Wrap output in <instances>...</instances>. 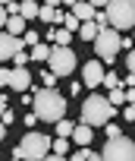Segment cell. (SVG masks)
<instances>
[{"label":"cell","instance_id":"cell-1","mask_svg":"<svg viewBox=\"0 0 135 161\" xmlns=\"http://www.w3.org/2000/svg\"><path fill=\"white\" fill-rule=\"evenodd\" d=\"M32 108H35L32 114L47 123H57L66 117V98L57 89H32Z\"/></svg>","mask_w":135,"mask_h":161},{"label":"cell","instance_id":"cell-2","mask_svg":"<svg viewBox=\"0 0 135 161\" xmlns=\"http://www.w3.org/2000/svg\"><path fill=\"white\" fill-rule=\"evenodd\" d=\"M113 114H116V108H110L107 95L91 92V95L82 101V123H88V126H104V123L113 120Z\"/></svg>","mask_w":135,"mask_h":161},{"label":"cell","instance_id":"cell-3","mask_svg":"<svg viewBox=\"0 0 135 161\" xmlns=\"http://www.w3.org/2000/svg\"><path fill=\"white\" fill-rule=\"evenodd\" d=\"M104 16L113 32H129L135 25V0H107Z\"/></svg>","mask_w":135,"mask_h":161},{"label":"cell","instance_id":"cell-4","mask_svg":"<svg viewBox=\"0 0 135 161\" xmlns=\"http://www.w3.org/2000/svg\"><path fill=\"white\" fill-rule=\"evenodd\" d=\"M47 152H50V139L44 133H25L22 142L13 148V155L22 158V161H41Z\"/></svg>","mask_w":135,"mask_h":161},{"label":"cell","instance_id":"cell-5","mask_svg":"<svg viewBox=\"0 0 135 161\" xmlns=\"http://www.w3.org/2000/svg\"><path fill=\"white\" fill-rule=\"evenodd\" d=\"M94 57L101 60V63H113L116 57H119V32H113L110 25H104V29H98V35H94Z\"/></svg>","mask_w":135,"mask_h":161},{"label":"cell","instance_id":"cell-6","mask_svg":"<svg viewBox=\"0 0 135 161\" xmlns=\"http://www.w3.org/2000/svg\"><path fill=\"white\" fill-rule=\"evenodd\" d=\"M47 66H50V73H53L57 79H60V76H72V69H76V51H72V47H57V44H50Z\"/></svg>","mask_w":135,"mask_h":161},{"label":"cell","instance_id":"cell-7","mask_svg":"<svg viewBox=\"0 0 135 161\" xmlns=\"http://www.w3.org/2000/svg\"><path fill=\"white\" fill-rule=\"evenodd\" d=\"M101 161H135V142L126 136L107 139V145L101 148Z\"/></svg>","mask_w":135,"mask_h":161},{"label":"cell","instance_id":"cell-8","mask_svg":"<svg viewBox=\"0 0 135 161\" xmlns=\"http://www.w3.org/2000/svg\"><path fill=\"white\" fill-rule=\"evenodd\" d=\"M101 79H104V63L94 57V60H88L85 66H82V86H88V89H101Z\"/></svg>","mask_w":135,"mask_h":161},{"label":"cell","instance_id":"cell-9","mask_svg":"<svg viewBox=\"0 0 135 161\" xmlns=\"http://www.w3.org/2000/svg\"><path fill=\"white\" fill-rule=\"evenodd\" d=\"M10 89H16L19 95L32 89V73H28V66H16V69H10Z\"/></svg>","mask_w":135,"mask_h":161},{"label":"cell","instance_id":"cell-10","mask_svg":"<svg viewBox=\"0 0 135 161\" xmlns=\"http://www.w3.org/2000/svg\"><path fill=\"white\" fill-rule=\"evenodd\" d=\"M16 51H22V41H19V38H13V35H7V32H0V63L13 60V54H16Z\"/></svg>","mask_w":135,"mask_h":161},{"label":"cell","instance_id":"cell-11","mask_svg":"<svg viewBox=\"0 0 135 161\" xmlns=\"http://www.w3.org/2000/svg\"><path fill=\"white\" fill-rule=\"evenodd\" d=\"M79 145H91V139H94V126H88V123H79V126H72V133H69Z\"/></svg>","mask_w":135,"mask_h":161},{"label":"cell","instance_id":"cell-12","mask_svg":"<svg viewBox=\"0 0 135 161\" xmlns=\"http://www.w3.org/2000/svg\"><path fill=\"white\" fill-rule=\"evenodd\" d=\"M72 16L79 22H88V19H94V7H88V0H76L72 3Z\"/></svg>","mask_w":135,"mask_h":161},{"label":"cell","instance_id":"cell-13","mask_svg":"<svg viewBox=\"0 0 135 161\" xmlns=\"http://www.w3.org/2000/svg\"><path fill=\"white\" fill-rule=\"evenodd\" d=\"M3 32H7V35H13V38H19V35L25 32V19H22V16H7Z\"/></svg>","mask_w":135,"mask_h":161},{"label":"cell","instance_id":"cell-14","mask_svg":"<svg viewBox=\"0 0 135 161\" xmlns=\"http://www.w3.org/2000/svg\"><path fill=\"white\" fill-rule=\"evenodd\" d=\"M50 41H53L57 47H72V32H69V29H63V25H57Z\"/></svg>","mask_w":135,"mask_h":161},{"label":"cell","instance_id":"cell-15","mask_svg":"<svg viewBox=\"0 0 135 161\" xmlns=\"http://www.w3.org/2000/svg\"><path fill=\"white\" fill-rule=\"evenodd\" d=\"M19 7V16L28 22V19H38V7L41 3H35V0H22V3H16Z\"/></svg>","mask_w":135,"mask_h":161},{"label":"cell","instance_id":"cell-16","mask_svg":"<svg viewBox=\"0 0 135 161\" xmlns=\"http://www.w3.org/2000/svg\"><path fill=\"white\" fill-rule=\"evenodd\" d=\"M47 57H50V44H44V41H38L32 51H28V60H38V63H47Z\"/></svg>","mask_w":135,"mask_h":161},{"label":"cell","instance_id":"cell-17","mask_svg":"<svg viewBox=\"0 0 135 161\" xmlns=\"http://www.w3.org/2000/svg\"><path fill=\"white\" fill-rule=\"evenodd\" d=\"M76 32H79V38H82V41H94V35H98V25L88 19V22H79V29H76Z\"/></svg>","mask_w":135,"mask_h":161},{"label":"cell","instance_id":"cell-18","mask_svg":"<svg viewBox=\"0 0 135 161\" xmlns=\"http://www.w3.org/2000/svg\"><path fill=\"white\" fill-rule=\"evenodd\" d=\"M50 152L53 155H69V139H63V136H57V139H50Z\"/></svg>","mask_w":135,"mask_h":161},{"label":"cell","instance_id":"cell-19","mask_svg":"<svg viewBox=\"0 0 135 161\" xmlns=\"http://www.w3.org/2000/svg\"><path fill=\"white\" fill-rule=\"evenodd\" d=\"M107 101H110V108H116V111H119V108L126 104V92H122V86H119V89H110Z\"/></svg>","mask_w":135,"mask_h":161},{"label":"cell","instance_id":"cell-20","mask_svg":"<svg viewBox=\"0 0 135 161\" xmlns=\"http://www.w3.org/2000/svg\"><path fill=\"white\" fill-rule=\"evenodd\" d=\"M72 126H76V123H72V120H66V117H63V120H57V136H63V139H69Z\"/></svg>","mask_w":135,"mask_h":161},{"label":"cell","instance_id":"cell-21","mask_svg":"<svg viewBox=\"0 0 135 161\" xmlns=\"http://www.w3.org/2000/svg\"><path fill=\"white\" fill-rule=\"evenodd\" d=\"M19 41H22V47H35V44H38V41H41V35H38V32H28V29H25V32H22V38H19Z\"/></svg>","mask_w":135,"mask_h":161},{"label":"cell","instance_id":"cell-22","mask_svg":"<svg viewBox=\"0 0 135 161\" xmlns=\"http://www.w3.org/2000/svg\"><path fill=\"white\" fill-rule=\"evenodd\" d=\"M101 86H104V89H119V73H104Z\"/></svg>","mask_w":135,"mask_h":161},{"label":"cell","instance_id":"cell-23","mask_svg":"<svg viewBox=\"0 0 135 161\" xmlns=\"http://www.w3.org/2000/svg\"><path fill=\"white\" fill-rule=\"evenodd\" d=\"M60 25H63V29H69V32H76V29H79V19H76L72 13H63V22H60Z\"/></svg>","mask_w":135,"mask_h":161},{"label":"cell","instance_id":"cell-24","mask_svg":"<svg viewBox=\"0 0 135 161\" xmlns=\"http://www.w3.org/2000/svg\"><path fill=\"white\" fill-rule=\"evenodd\" d=\"M88 155H91V148H88V145H82L79 152H72V158H66V161H88Z\"/></svg>","mask_w":135,"mask_h":161},{"label":"cell","instance_id":"cell-25","mask_svg":"<svg viewBox=\"0 0 135 161\" xmlns=\"http://www.w3.org/2000/svg\"><path fill=\"white\" fill-rule=\"evenodd\" d=\"M13 63H16V66H28V51H25V47L16 51V54H13Z\"/></svg>","mask_w":135,"mask_h":161},{"label":"cell","instance_id":"cell-26","mask_svg":"<svg viewBox=\"0 0 135 161\" xmlns=\"http://www.w3.org/2000/svg\"><path fill=\"white\" fill-rule=\"evenodd\" d=\"M104 133H107V139H116V136H122V130H119V126H113V123H104Z\"/></svg>","mask_w":135,"mask_h":161},{"label":"cell","instance_id":"cell-27","mask_svg":"<svg viewBox=\"0 0 135 161\" xmlns=\"http://www.w3.org/2000/svg\"><path fill=\"white\" fill-rule=\"evenodd\" d=\"M41 82H47V89H53V82H57V76H53L47 66H44V73H41Z\"/></svg>","mask_w":135,"mask_h":161},{"label":"cell","instance_id":"cell-28","mask_svg":"<svg viewBox=\"0 0 135 161\" xmlns=\"http://www.w3.org/2000/svg\"><path fill=\"white\" fill-rule=\"evenodd\" d=\"M7 86H10V69H7V66H0V92H3Z\"/></svg>","mask_w":135,"mask_h":161},{"label":"cell","instance_id":"cell-29","mask_svg":"<svg viewBox=\"0 0 135 161\" xmlns=\"http://www.w3.org/2000/svg\"><path fill=\"white\" fill-rule=\"evenodd\" d=\"M119 111H122V120H129V123L135 120V108H132V104H122Z\"/></svg>","mask_w":135,"mask_h":161},{"label":"cell","instance_id":"cell-30","mask_svg":"<svg viewBox=\"0 0 135 161\" xmlns=\"http://www.w3.org/2000/svg\"><path fill=\"white\" fill-rule=\"evenodd\" d=\"M13 117H16V114H13V111H10V108H7V111H3V114H0V123H3V126H10V123H13Z\"/></svg>","mask_w":135,"mask_h":161},{"label":"cell","instance_id":"cell-31","mask_svg":"<svg viewBox=\"0 0 135 161\" xmlns=\"http://www.w3.org/2000/svg\"><path fill=\"white\" fill-rule=\"evenodd\" d=\"M119 51H132V38H129V35H126V38L119 35Z\"/></svg>","mask_w":135,"mask_h":161},{"label":"cell","instance_id":"cell-32","mask_svg":"<svg viewBox=\"0 0 135 161\" xmlns=\"http://www.w3.org/2000/svg\"><path fill=\"white\" fill-rule=\"evenodd\" d=\"M122 60H126V69L132 73V66H135V54H132V51H126V57H122Z\"/></svg>","mask_w":135,"mask_h":161},{"label":"cell","instance_id":"cell-33","mask_svg":"<svg viewBox=\"0 0 135 161\" xmlns=\"http://www.w3.org/2000/svg\"><path fill=\"white\" fill-rule=\"evenodd\" d=\"M79 92H82V82H69V95H72V98H76V95H79Z\"/></svg>","mask_w":135,"mask_h":161},{"label":"cell","instance_id":"cell-34","mask_svg":"<svg viewBox=\"0 0 135 161\" xmlns=\"http://www.w3.org/2000/svg\"><path fill=\"white\" fill-rule=\"evenodd\" d=\"M41 161H66V158H63V155H44Z\"/></svg>","mask_w":135,"mask_h":161},{"label":"cell","instance_id":"cell-35","mask_svg":"<svg viewBox=\"0 0 135 161\" xmlns=\"http://www.w3.org/2000/svg\"><path fill=\"white\" fill-rule=\"evenodd\" d=\"M3 25H7V10L0 7V32H3Z\"/></svg>","mask_w":135,"mask_h":161},{"label":"cell","instance_id":"cell-36","mask_svg":"<svg viewBox=\"0 0 135 161\" xmlns=\"http://www.w3.org/2000/svg\"><path fill=\"white\" fill-rule=\"evenodd\" d=\"M7 108H10V104H7V95H3V92H0V114H3Z\"/></svg>","mask_w":135,"mask_h":161},{"label":"cell","instance_id":"cell-37","mask_svg":"<svg viewBox=\"0 0 135 161\" xmlns=\"http://www.w3.org/2000/svg\"><path fill=\"white\" fill-rule=\"evenodd\" d=\"M88 7H94V10L98 7H107V0H88Z\"/></svg>","mask_w":135,"mask_h":161},{"label":"cell","instance_id":"cell-38","mask_svg":"<svg viewBox=\"0 0 135 161\" xmlns=\"http://www.w3.org/2000/svg\"><path fill=\"white\" fill-rule=\"evenodd\" d=\"M44 7H60V0H41Z\"/></svg>","mask_w":135,"mask_h":161},{"label":"cell","instance_id":"cell-39","mask_svg":"<svg viewBox=\"0 0 135 161\" xmlns=\"http://www.w3.org/2000/svg\"><path fill=\"white\" fill-rule=\"evenodd\" d=\"M3 139H7V126H3V123H0V142H3Z\"/></svg>","mask_w":135,"mask_h":161},{"label":"cell","instance_id":"cell-40","mask_svg":"<svg viewBox=\"0 0 135 161\" xmlns=\"http://www.w3.org/2000/svg\"><path fill=\"white\" fill-rule=\"evenodd\" d=\"M88 161H101V155H94V152H91V155H88Z\"/></svg>","mask_w":135,"mask_h":161},{"label":"cell","instance_id":"cell-41","mask_svg":"<svg viewBox=\"0 0 135 161\" xmlns=\"http://www.w3.org/2000/svg\"><path fill=\"white\" fill-rule=\"evenodd\" d=\"M7 3H10V0H0V7H7Z\"/></svg>","mask_w":135,"mask_h":161},{"label":"cell","instance_id":"cell-42","mask_svg":"<svg viewBox=\"0 0 135 161\" xmlns=\"http://www.w3.org/2000/svg\"><path fill=\"white\" fill-rule=\"evenodd\" d=\"M35 3H41V0H35Z\"/></svg>","mask_w":135,"mask_h":161}]
</instances>
